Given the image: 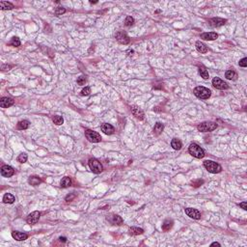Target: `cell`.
<instances>
[{
    "label": "cell",
    "mask_w": 247,
    "mask_h": 247,
    "mask_svg": "<svg viewBox=\"0 0 247 247\" xmlns=\"http://www.w3.org/2000/svg\"><path fill=\"white\" fill-rule=\"evenodd\" d=\"M188 153L196 158H203L205 156V151L198 144L192 143L188 147Z\"/></svg>",
    "instance_id": "1"
},
{
    "label": "cell",
    "mask_w": 247,
    "mask_h": 247,
    "mask_svg": "<svg viewBox=\"0 0 247 247\" xmlns=\"http://www.w3.org/2000/svg\"><path fill=\"white\" fill-rule=\"evenodd\" d=\"M204 167L206 168L210 173H212V174L220 173L222 170V167L220 166V164H218L217 162L212 161V160H205Z\"/></svg>",
    "instance_id": "2"
},
{
    "label": "cell",
    "mask_w": 247,
    "mask_h": 247,
    "mask_svg": "<svg viewBox=\"0 0 247 247\" xmlns=\"http://www.w3.org/2000/svg\"><path fill=\"white\" fill-rule=\"evenodd\" d=\"M193 93H194V95L196 96L197 98L201 99H207L210 97V95H212V92H210V90L206 88V87H204V86H198V87H196V88L194 89Z\"/></svg>",
    "instance_id": "3"
},
{
    "label": "cell",
    "mask_w": 247,
    "mask_h": 247,
    "mask_svg": "<svg viewBox=\"0 0 247 247\" xmlns=\"http://www.w3.org/2000/svg\"><path fill=\"white\" fill-rule=\"evenodd\" d=\"M88 165L92 172L95 174H101L102 171H103V167H102L101 163L96 158H90Z\"/></svg>",
    "instance_id": "4"
},
{
    "label": "cell",
    "mask_w": 247,
    "mask_h": 247,
    "mask_svg": "<svg viewBox=\"0 0 247 247\" xmlns=\"http://www.w3.org/2000/svg\"><path fill=\"white\" fill-rule=\"evenodd\" d=\"M217 128V124L213 122H203L200 125H198L197 129L201 132H210L216 129Z\"/></svg>",
    "instance_id": "5"
},
{
    "label": "cell",
    "mask_w": 247,
    "mask_h": 247,
    "mask_svg": "<svg viewBox=\"0 0 247 247\" xmlns=\"http://www.w3.org/2000/svg\"><path fill=\"white\" fill-rule=\"evenodd\" d=\"M85 136L90 142L92 143H99L101 141V134L98 133L97 131L91 130V129H87L85 131Z\"/></svg>",
    "instance_id": "6"
},
{
    "label": "cell",
    "mask_w": 247,
    "mask_h": 247,
    "mask_svg": "<svg viewBox=\"0 0 247 247\" xmlns=\"http://www.w3.org/2000/svg\"><path fill=\"white\" fill-rule=\"evenodd\" d=\"M115 38H116V40L118 41V43L121 44H129V42H130L129 37L123 31L117 32L116 35H115Z\"/></svg>",
    "instance_id": "7"
},
{
    "label": "cell",
    "mask_w": 247,
    "mask_h": 247,
    "mask_svg": "<svg viewBox=\"0 0 247 247\" xmlns=\"http://www.w3.org/2000/svg\"><path fill=\"white\" fill-rule=\"evenodd\" d=\"M212 85L214 88L218 89V90H226L228 89V84L225 82L224 80L220 79L219 77H214L212 79Z\"/></svg>",
    "instance_id": "8"
},
{
    "label": "cell",
    "mask_w": 247,
    "mask_h": 247,
    "mask_svg": "<svg viewBox=\"0 0 247 247\" xmlns=\"http://www.w3.org/2000/svg\"><path fill=\"white\" fill-rule=\"evenodd\" d=\"M41 217V213L39 212H33L27 216L26 218V222L30 225H34L36 223H38L39 219Z\"/></svg>",
    "instance_id": "9"
},
{
    "label": "cell",
    "mask_w": 247,
    "mask_h": 247,
    "mask_svg": "<svg viewBox=\"0 0 247 247\" xmlns=\"http://www.w3.org/2000/svg\"><path fill=\"white\" fill-rule=\"evenodd\" d=\"M185 214L189 216L190 218H193V219H196V220H198V219L201 218V212H199L198 210L196 209H192V207H187V209L185 210Z\"/></svg>",
    "instance_id": "10"
},
{
    "label": "cell",
    "mask_w": 247,
    "mask_h": 247,
    "mask_svg": "<svg viewBox=\"0 0 247 247\" xmlns=\"http://www.w3.org/2000/svg\"><path fill=\"white\" fill-rule=\"evenodd\" d=\"M15 174L14 168L10 165H3L1 167V175L5 178H10Z\"/></svg>",
    "instance_id": "11"
},
{
    "label": "cell",
    "mask_w": 247,
    "mask_h": 247,
    "mask_svg": "<svg viewBox=\"0 0 247 247\" xmlns=\"http://www.w3.org/2000/svg\"><path fill=\"white\" fill-rule=\"evenodd\" d=\"M209 22H210V25L212 27H220L227 22V19H221V17H213V19H210Z\"/></svg>",
    "instance_id": "12"
},
{
    "label": "cell",
    "mask_w": 247,
    "mask_h": 247,
    "mask_svg": "<svg viewBox=\"0 0 247 247\" xmlns=\"http://www.w3.org/2000/svg\"><path fill=\"white\" fill-rule=\"evenodd\" d=\"M218 38L217 33L215 32H206L201 34V39L205 41H214Z\"/></svg>",
    "instance_id": "13"
},
{
    "label": "cell",
    "mask_w": 247,
    "mask_h": 247,
    "mask_svg": "<svg viewBox=\"0 0 247 247\" xmlns=\"http://www.w3.org/2000/svg\"><path fill=\"white\" fill-rule=\"evenodd\" d=\"M131 113L133 114V116L135 118L140 120V121H142V120H144V118H145V114H144V112L140 109V108H138L136 106L131 107Z\"/></svg>",
    "instance_id": "14"
},
{
    "label": "cell",
    "mask_w": 247,
    "mask_h": 247,
    "mask_svg": "<svg viewBox=\"0 0 247 247\" xmlns=\"http://www.w3.org/2000/svg\"><path fill=\"white\" fill-rule=\"evenodd\" d=\"M12 237H13L14 239L17 240V241H22V240H25L28 239V235L25 233H22V232H17V231H14L12 233Z\"/></svg>",
    "instance_id": "15"
},
{
    "label": "cell",
    "mask_w": 247,
    "mask_h": 247,
    "mask_svg": "<svg viewBox=\"0 0 247 247\" xmlns=\"http://www.w3.org/2000/svg\"><path fill=\"white\" fill-rule=\"evenodd\" d=\"M15 103L14 99H11V98H8V97H3L0 99V106L2 108H8L12 106Z\"/></svg>",
    "instance_id": "16"
},
{
    "label": "cell",
    "mask_w": 247,
    "mask_h": 247,
    "mask_svg": "<svg viewBox=\"0 0 247 247\" xmlns=\"http://www.w3.org/2000/svg\"><path fill=\"white\" fill-rule=\"evenodd\" d=\"M101 131L103 132L104 134L106 135H111L114 133V131H115V128H113L112 125H110V124H103V125L101 126Z\"/></svg>",
    "instance_id": "17"
},
{
    "label": "cell",
    "mask_w": 247,
    "mask_h": 247,
    "mask_svg": "<svg viewBox=\"0 0 247 247\" xmlns=\"http://www.w3.org/2000/svg\"><path fill=\"white\" fill-rule=\"evenodd\" d=\"M107 220L109 221L111 224H113V225H122L123 224V218L121 217V216L116 215V214L108 216Z\"/></svg>",
    "instance_id": "18"
},
{
    "label": "cell",
    "mask_w": 247,
    "mask_h": 247,
    "mask_svg": "<svg viewBox=\"0 0 247 247\" xmlns=\"http://www.w3.org/2000/svg\"><path fill=\"white\" fill-rule=\"evenodd\" d=\"M195 46H196V49L200 53H207V50H209V49H207V46H206V44H205L204 43H202V42H200V41L196 42Z\"/></svg>",
    "instance_id": "19"
},
{
    "label": "cell",
    "mask_w": 247,
    "mask_h": 247,
    "mask_svg": "<svg viewBox=\"0 0 247 247\" xmlns=\"http://www.w3.org/2000/svg\"><path fill=\"white\" fill-rule=\"evenodd\" d=\"M173 225H174L173 220H171V219H166V220L163 222V224H162V230L164 232L170 231L171 229H172Z\"/></svg>",
    "instance_id": "20"
},
{
    "label": "cell",
    "mask_w": 247,
    "mask_h": 247,
    "mask_svg": "<svg viewBox=\"0 0 247 247\" xmlns=\"http://www.w3.org/2000/svg\"><path fill=\"white\" fill-rule=\"evenodd\" d=\"M225 77L229 80H237V74L233 70H229L225 73Z\"/></svg>",
    "instance_id": "21"
},
{
    "label": "cell",
    "mask_w": 247,
    "mask_h": 247,
    "mask_svg": "<svg viewBox=\"0 0 247 247\" xmlns=\"http://www.w3.org/2000/svg\"><path fill=\"white\" fill-rule=\"evenodd\" d=\"M164 129V125L161 123H156L155 126H153V133H155V135H159L161 133L162 131H163Z\"/></svg>",
    "instance_id": "22"
},
{
    "label": "cell",
    "mask_w": 247,
    "mask_h": 247,
    "mask_svg": "<svg viewBox=\"0 0 247 247\" xmlns=\"http://www.w3.org/2000/svg\"><path fill=\"white\" fill-rule=\"evenodd\" d=\"M15 201H16L15 196L11 193H6L4 195V197H3V202L5 204H13Z\"/></svg>",
    "instance_id": "23"
},
{
    "label": "cell",
    "mask_w": 247,
    "mask_h": 247,
    "mask_svg": "<svg viewBox=\"0 0 247 247\" xmlns=\"http://www.w3.org/2000/svg\"><path fill=\"white\" fill-rule=\"evenodd\" d=\"M171 146H172V148L174 150H180L182 147V141H180V139H178V138H174V139L172 140V142H171Z\"/></svg>",
    "instance_id": "24"
},
{
    "label": "cell",
    "mask_w": 247,
    "mask_h": 247,
    "mask_svg": "<svg viewBox=\"0 0 247 247\" xmlns=\"http://www.w3.org/2000/svg\"><path fill=\"white\" fill-rule=\"evenodd\" d=\"M28 182L31 185H33V186H37V185H39L42 182V180L39 177H37V176H32V177L29 178Z\"/></svg>",
    "instance_id": "25"
},
{
    "label": "cell",
    "mask_w": 247,
    "mask_h": 247,
    "mask_svg": "<svg viewBox=\"0 0 247 247\" xmlns=\"http://www.w3.org/2000/svg\"><path fill=\"white\" fill-rule=\"evenodd\" d=\"M0 9L1 10H12V9H14V5L11 2L1 1L0 2Z\"/></svg>",
    "instance_id": "26"
},
{
    "label": "cell",
    "mask_w": 247,
    "mask_h": 247,
    "mask_svg": "<svg viewBox=\"0 0 247 247\" xmlns=\"http://www.w3.org/2000/svg\"><path fill=\"white\" fill-rule=\"evenodd\" d=\"M144 233V230L138 227H131L129 229V234L131 236H138V235H142Z\"/></svg>",
    "instance_id": "27"
},
{
    "label": "cell",
    "mask_w": 247,
    "mask_h": 247,
    "mask_svg": "<svg viewBox=\"0 0 247 247\" xmlns=\"http://www.w3.org/2000/svg\"><path fill=\"white\" fill-rule=\"evenodd\" d=\"M29 122L27 120H23V121H20L17 124V128L20 129V130H23V129H27L29 128Z\"/></svg>",
    "instance_id": "28"
},
{
    "label": "cell",
    "mask_w": 247,
    "mask_h": 247,
    "mask_svg": "<svg viewBox=\"0 0 247 247\" xmlns=\"http://www.w3.org/2000/svg\"><path fill=\"white\" fill-rule=\"evenodd\" d=\"M71 185V178L69 177H65L64 179H62L61 180V186L62 187H69V186Z\"/></svg>",
    "instance_id": "29"
},
{
    "label": "cell",
    "mask_w": 247,
    "mask_h": 247,
    "mask_svg": "<svg viewBox=\"0 0 247 247\" xmlns=\"http://www.w3.org/2000/svg\"><path fill=\"white\" fill-rule=\"evenodd\" d=\"M199 74H200V75L204 78V79H207V78L210 77L209 71L206 70V68H205V67H200V68H199Z\"/></svg>",
    "instance_id": "30"
},
{
    "label": "cell",
    "mask_w": 247,
    "mask_h": 247,
    "mask_svg": "<svg viewBox=\"0 0 247 247\" xmlns=\"http://www.w3.org/2000/svg\"><path fill=\"white\" fill-rule=\"evenodd\" d=\"M9 44L12 46H15V47H17L20 46V40L17 37H13L11 39V41L9 42Z\"/></svg>",
    "instance_id": "31"
},
{
    "label": "cell",
    "mask_w": 247,
    "mask_h": 247,
    "mask_svg": "<svg viewBox=\"0 0 247 247\" xmlns=\"http://www.w3.org/2000/svg\"><path fill=\"white\" fill-rule=\"evenodd\" d=\"M52 121L53 123L55 124V125L57 126H61L63 123H64V119H63V117L61 116H58V115H55L52 117Z\"/></svg>",
    "instance_id": "32"
},
{
    "label": "cell",
    "mask_w": 247,
    "mask_h": 247,
    "mask_svg": "<svg viewBox=\"0 0 247 247\" xmlns=\"http://www.w3.org/2000/svg\"><path fill=\"white\" fill-rule=\"evenodd\" d=\"M133 24H134V19H133V17H130V16L126 17V19H125V25L128 26V27H130Z\"/></svg>",
    "instance_id": "33"
},
{
    "label": "cell",
    "mask_w": 247,
    "mask_h": 247,
    "mask_svg": "<svg viewBox=\"0 0 247 247\" xmlns=\"http://www.w3.org/2000/svg\"><path fill=\"white\" fill-rule=\"evenodd\" d=\"M27 158H28V156H27L26 153H20L17 156V161L20 162V163H24V162L27 161Z\"/></svg>",
    "instance_id": "34"
},
{
    "label": "cell",
    "mask_w": 247,
    "mask_h": 247,
    "mask_svg": "<svg viewBox=\"0 0 247 247\" xmlns=\"http://www.w3.org/2000/svg\"><path fill=\"white\" fill-rule=\"evenodd\" d=\"M54 13H55V15H57V16H61V15L66 13V9L63 7H57L55 9V11H54Z\"/></svg>",
    "instance_id": "35"
},
{
    "label": "cell",
    "mask_w": 247,
    "mask_h": 247,
    "mask_svg": "<svg viewBox=\"0 0 247 247\" xmlns=\"http://www.w3.org/2000/svg\"><path fill=\"white\" fill-rule=\"evenodd\" d=\"M90 94H91V88L88 86L83 88L82 91H81V96H89Z\"/></svg>",
    "instance_id": "36"
},
{
    "label": "cell",
    "mask_w": 247,
    "mask_h": 247,
    "mask_svg": "<svg viewBox=\"0 0 247 247\" xmlns=\"http://www.w3.org/2000/svg\"><path fill=\"white\" fill-rule=\"evenodd\" d=\"M85 83H86V76H84V75H81V76H79L77 78V84H78V85H84Z\"/></svg>",
    "instance_id": "37"
},
{
    "label": "cell",
    "mask_w": 247,
    "mask_h": 247,
    "mask_svg": "<svg viewBox=\"0 0 247 247\" xmlns=\"http://www.w3.org/2000/svg\"><path fill=\"white\" fill-rule=\"evenodd\" d=\"M239 67H242V68L247 67V58L246 57H244L243 59L240 60V61L239 62Z\"/></svg>",
    "instance_id": "38"
},
{
    "label": "cell",
    "mask_w": 247,
    "mask_h": 247,
    "mask_svg": "<svg viewBox=\"0 0 247 247\" xmlns=\"http://www.w3.org/2000/svg\"><path fill=\"white\" fill-rule=\"evenodd\" d=\"M204 183V180H195V182H192V186H194V187H198V186L202 185Z\"/></svg>",
    "instance_id": "39"
},
{
    "label": "cell",
    "mask_w": 247,
    "mask_h": 247,
    "mask_svg": "<svg viewBox=\"0 0 247 247\" xmlns=\"http://www.w3.org/2000/svg\"><path fill=\"white\" fill-rule=\"evenodd\" d=\"M74 198H75V195L74 194H71V195H68V196L66 197L65 200L67 202H71V201H73Z\"/></svg>",
    "instance_id": "40"
},
{
    "label": "cell",
    "mask_w": 247,
    "mask_h": 247,
    "mask_svg": "<svg viewBox=\"0 0 247 247\" xmlns=\"http://www.w3.org/2000/svg\"><path fill=\"white\" fill-rule=\"evenodd\" d=\"M239 207H241L243 210H247V203H246V202H242V203L239 204Z\"/></svg>",
    "instance_id": "41"
},
{
    "label": "cell",
    "mask_w": 247,
    "mask_h": 247,
    "mask_svg": "<svg viewBox=\"0 0 247 247\" xmlns=\"http://www.w3.org/2000/svg\"><path fill=\"white\" fill-rule=\"evenodd\" d=\"M210 246H221V244L219 242H212Z\"/></svg>",
    "instance_id": "42"
},
{
    "label": "cell",
    "mask_w": 247,
    "mask_h": 247,
    "mask_svg": "<svg viewBox=\"0 0 247 247\" xmlns=\"http://www.w3.org/2000/svg\"><path fill=\"white\" fill-rule=\"evenodd\" d=\"M59 239H60V241H63V242H66L67 241V239H66V237H59Z\"/></svg>",
    "instance_id": "43"
}]
</instances>
